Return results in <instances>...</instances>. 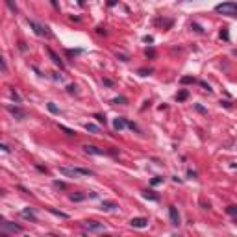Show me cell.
Instances as JSON below:
<instances>
[{
  "label": "cell",
  "mask_w": 237,
  "mask_h": 237,
  "mask_svg": "<svg viewBox=\"0 0 237 237\" xmlns=\"http://www.w3.org/2000/svg\"><path fill=\"white\" fill-rule=\"evenodd\" d=\"M59 172L65 174V176H93V171L89 169H78V167H59Z\"/></svg>",
  "instance_id": "6da1fadb"
},
{
  "label": "cell",
  "mask_w": 237,
  "mask_h": 237,
  "mask_svg": "<svg viewBox=\"0 0 237 237\" xmlns=\"http://www.w3.org/2000/svg\"><path fill=\"white\" fill-rule=\"evenodd\" d=\"M215 11L226 15V17H237V4L235 2H222L215 8Z\"/></svg>",
  "instance_id": "7a4b0ae2"
},
{
  "label": "cell",
  "mask_w": 237,
  "mask_h": 237,
  "mask_svg": "<svg viewBox=\"0 0 237 237\" xmlns=\"http://www.w3.org/2000/svg\"><path fill=\"white\" fill-rule=\"evenodd\" d=\"M82 226H83V230H89V232H104L106 230V226L97 220H83Z\"/></svg>",
  "instance_id": "3957f363"
},
{
  "label": "cell",
  "mask_w": 237,
  "mask_h": 237,
  "mask_svg": "<svg viewBox=\"0 0 237 237\" xmlns=\"http://www.w3.org/2000/svg\"><path fill=\"white\" fill-rule=\"evenodd\" d=\"M6 232H11V234H20L22 232V228H20L19 224H13V222H2V234H6Z\"/></svg>",
  "instance_id": "277c9868"
},
{
  "label": "cell",
  "mask_w": 237,
  "mask_h": 237,
  "mask_svg": "<svg viewBox=\"0 0 237 237\" xmlns=\"http://www.w3.org/2000/svg\"><path fill=\"white\" fill-rule=\"evenodd\" d=\"M8 111H9V113H11L15 118H19V120L26 118V111H22L19 106H8Z\"/></svg>",
  "instance_id": "5b68a950"
},
{
  "label": "cell",
  "mask_w": 237,
  "mask_h": 237,
  "mask_svg": "<svg viewBox=\"0 0 237 237\" xmlns=\"http://www.w3.org/2000/svg\"><path fill=\"white\" fill-rule=\"evenodd\" d=\"M30 22V26L34 28V32L37 34V35H50V32H48V28L46 26H39L37 22H34V20H28Z\"/></svg>",
  "instance_id": "8992f818"
},
{
  "label": "cell",
  "mask_w": 237,
  "mask_h": 237,
  "mask_svg": "<svg viewBox=\"0 0 237 237\" xmlns=\"http://www.w3.org/2000/svg\"><path fill=\"white\" fill-rule=\"evenodd\" d=\"M130 224H132L134 228H146V226H148V219H145V217H134L132 220H130Z\"/></svg>",
  "instance_id": "52a82bcc"
},
{
  "label": "cell",
  "mask_w": 237,
  "mask_h": 237,
  "mask_svg": "<svg viewBox=\"0 0 237 237\" xmlns=\"http://www.w3.org/2000/svg\"><path fill=\"white\" fill-rule=\"evenodd\" d=\"M83 150L87 154H91V156H102L104 154V150L98 148V146H95V145H83Z\"/></svg>",
  "instance_id": "ba28073f"
},
{
  "label": "cell",
  "mask_w": 237,
  "mask_h": 237,
  "mask_svg": "<svg viewBox=\"0 0 237 237\" xmlns=\"http://www.w3.org/2000/svg\"><path fill=\"white\" fill-rule=\"evenodd\" d=\"M169 217H171V222H172L174 226L180 224V213H178V209L174 206H169Z\"/></svg>",
  "instance_id": "9c48e42d"
},
{
  "label": "cell",
  "mask_w": 237,
  "mask_h": 237,
  "mask_svg": "<svg viewBox=\"0 0 237 237\" xmlns=\"http://www.w3.org/2000/svg\"><path fill=\"white\" fill-rule=\"evenodd\" d=\"M20 215H22L24 219H30V220H34V222L37 220V217H35V213H34V209H32V208H24V209L20 211Z\"/></svg>",
  "instance_id": "30bf717a"
},
{
  "label": "cell",
  "mask_w": 237,
  "mask_h": 237,
  "mask_svg": "<svg viewBox=\"0 0 237 237\" xmlns=\"http://www.w3.org/2000/svg\"><path fill=\"white\" fill-rule=\"evenodd\" d=\"M126 126H128V122H126L124 118H120V117H118V118H115V120H113V128H115L117 132H120V130H124Z\"/></svg>",
  "instance_id": "8fae6325"
},
{
  "label": "cell",
  "mask_w": 237,
  "mask_h": 237,
  "mask_svg": "<svg viewBox=\"0 0 237 237\" xmlns=\"http://www.w3.org/2000/svg\"><path fill=\"white\" fill-rule=\"evenodd\" d=\"M117 202H111V200H104L102 202V209H106V211H111V209H117Z\"/></svg>",
  "instance_id": "7c38bea8"
},
{
  "label": "cell",
  "mask_w": 237,
  "mask_h": 237,
  "mask_svg": "<svg viewBox=\"0 0 237 237\" xmlns=\"http://www.w3.org/2000/svg\"><path fill=\"white\" fill-rule=\"evenodd\" d=\"M48 56L52 58V61H54L56 65H59V69H63V61L59 59V56L56 54V52H54V50H52V48H48Z\"/></svg>",
  "instance_id": "4fadbf2b"
},
{
  "label": "cell",
  "mask_w": 237,
  "mask_h": 237,
  "mask_svg": "<svg viewBox=\"0 0 237 237\" xmlns=\"http://www.w3.org/2000/svg\"><path fill=\"white\" fill-rule=\"evenodd\" d=\"M71 200H72V202H82V200H85V198H87V195H83V193H74V195H71Z\"/></svg>",
  "instance_id": "5bb4252c"
},
{
  "label": "cell",
  "mask_w": 237,
  "mask_h": 237,
  "mask_svg": "<svg viewBox=\"0 0 237 237\" xmlns=\"http://www.w3.org/2000/svg\"><path fill=\"white\" fill-rule=\"evenodd\" d=\"M83 128H85L87 132H91V134H98V132H100L98 126H95V124H91V122H87V124H85Z\"/></svg>",
  "instance_id": "9a60e30c"
},
{
  "label": "cell",
  "mask_w": 237,
  "mask_h": 237,
  "mask_svg": "<svg viewBox=\"0 0 237 237\" xmlns=\"http://www.w3.org/2000/svg\"><path fill=\"white\" fill-rule=\"evenodd\" d=\"M143 197L146 198V200H154V202H158V200H159V197H158V195H154L152 191H145V193H143Z\"/></svg>",
  "instance_id": "2e32d148"
},
{
  "label": "cell",
  "mask_w": 237,
  "mask_h": 237,
  "mask_svg": "<svg viewBox=\"0 0 237 237\" xmlns=\"http://www.w3.org/2000/svg\"><path fill=\"white\" fill-rule=\"evenodd\" d=\"M187 97H189L187 89H182V91H180V93L176 95V100H180V102H183V100H187Z\"/></svg>",
  "instance_id": "e0dca14e"
},
{
  "label": "cell",
  "mask_w": 237,
  "mask_h": 237,
  "mask_svg": "<svg viewBox=\"0 0 237 237\" xmlns=\"http://www.w3.org/2000/svg\"><path fill=\"white\" fill-rule=\"evenodd\" d=\"M145 56H146V58H156V50H154V48H146V50H145Z\"/></svg>",
  "instance_id": "ac0fdd59"
},
{
  "label": "cell",
  "mask_w": 237,
  "mask_h": 237,
  "mask_svg": "<svg viewBox=\"0 0 237 237\" xmlns=\"http://www.w3.org/2000/svg\"><path fill=\"white\" fill-rule=\"evenodd\" d=\"M6 4H8V8H9L13 13H17V6H15V2H13V0H6Z\"/></svg>",
  "instance_id": "d6986e66"
},
{
  "label": "cell",
  "mask_w": 237,
  "mask_h": 237,
  "mask_svg": "<svg viewBox=\"0 0 237 237\" xmlns=\"http://www.w3.org/2000/svg\"><path fill=\"white\" fill-rule=\"evenodd\" d=\"M180 82H182V83H195L197 80L193 78V76H183V78L180 80Z\"/></svg>",
  "instance_id": "ffe728a7"
},
{
  "label": "cell",
  "mask_w": 237,
  "mask_h": 237,
  "mask_svg": "<svg viewBox=\"0 0 237 237\" xmlns=\"http://www.w3.org/2000/svg\"><path fill=\"white\" fill-rule=\"evenodd\" d=\"M113 104H128V98L126 97H117V98L113 100Z\"/></svg>",
  "instance_id": "44dd1931"
},
{
  "label": "cell",
  "mask_w": 237,
  "mask_h": 237,
  "mask_svg": "<svg viewBox=\"0 0 237 237\" xmlns=\"http://www.w3.org/2000/svg\"><path fill=\"white\" fill-rule=\"evenodd\" d=\"M59 130H63L67 135H74V132L71 130V128H67V126H63V124H59Z\"/></svg>",
  "instance_id": "7402d4cb"
},
{
  "label": "cell",
  "mask_w": 237,
  "mask_h": 237,
  "mask_svg": "<svg viewBox=\"0 0 237 237\" xmlns=\"http://www.w3.org/2000/svg\"><path fill=\"white\" fill-rule=\"evenodd\" d=\"M220 37H222L224 41L230 39V34H228V30H226V28H222V30H220Z\"/></svg>",
  "instance_id": "603a6c76"
},
{
  "label": "cell",
  "mask_w": 237,
  "mask_h": 237,
  "mask_svg": "<svg viewBox=\"0 0 237 237\" xmlns=\"http://www.w3.org/2000/svg\"><path fill=\"white\" fill-rule=\"evenodd\" d=\"M226 211H228L230 215H234V217H235V215H237V206H230V208H226Z\"/></svg>",
  "instance_id": "cb8c5ba5"
},
{
  "label": "cell",
  "mask_w": 237,
  "mask_h": 237,
  "mask_svg": "<svg viewBox=\"0 0 237 237\" xmlns=\"http://www.w3.org/2000/svg\"><path fill=\"white\" fill-rule=\"evenodd\" d=\"M152 185H159V183H163V178H159V176H156V178H152V182H150Z\"/></svg>",
  "instance_id": "d4e9b609"
},
{
  "label": "cell",
  "mask_w": 237,
  "mask_h": 237,
  "mask_svg": "<svg viewBox=\"0 0 237 237\" xmlns=\"http://www.w3.org/2000/svg\"><path fill=\"white\" fill-rule=\"evenodd\" d=\"M48 111H50V113H59V109L56 108V106H54V104H52V102L48 104Z\"/></svg>",
  "instance_id": "484cf974"
},
{
  "label": "cell",
  "mask_w": 237,
  "mask_h": 237,
  "mask_svg": "<svg viewBox=\"0 0 237 237\" xmlns=\"http://www.w3.org/2000/svg\"><path fill=\"white\" fill-rule=\"evenodd\" d=\"M191 28H193V30H195V32H198V34H204V30H202V28H200V26H198L197 22H193V24H191Z\"/></svg>",
  "instance_id": "4316f807"
},
{
  "label": "cell",
  "mask_w": 237,
  "mask_h": 237,
  "mask_svg": "<svg viewBox=\"0 0 237 237\" xmlns=\"http://www.w3.org/2000/svg\"><path fill=\"white\" fill-rule=\"evenodd\" d=\"M95 118L98 120L100 124H106V117H104V115H100V113H97V115H95Z\"/></svg>",
  "instance_id": "83f0119b"
},
{
  "label": "cell",
  "mask_w": 237,
  "mask_h": 237,
  "mask_svg": "<svg viewBox=\"0 0 237 237\" xmlns=\"http://www.w3.org/2000/svg\"><path fill=\"white\" fill-rule=\"evenodd\" d=\"M50 213H54V215H58V217L67 219V213H61V211H58V209H50Z\"/></svg>",
  "instance_id": "f1b7e54d"
},
{
  "label": "cell",
  "mask_w": 237,
  "mask_h": 237,
  "mask_svg": "<svg viewBox=\"0 0 237 237\" xmlns=\"http://www.w3.org/2000/svg\"><path fill=\"white\" fill-rule=\"evenodd\" d=\"M9 95H11V98L15 100L17 104H19V102H20V97H19V95H17V93H15V91H13V89H11V93H9Z\"/></svg>",
  "instance_id": "f546056e"
},
{
  "label": "cell",
  "mask_w": 237,
  "mask_h": 237,
  "mask_svg": "<svg viewBox=\"0 0 237 237\" xmlns=\"http://www.w3.org/2000/svg\"><path fill=\"white\" fill-rule=\"evenodd\" d=\"M150 72H152L150 69H148V71H146V69H139V74H141V76H148Z\"/></svg>",
  "instance_id": "4dcf8cb0"
},
{
  "label": "cell",
  "mask_w": 237,
  "mask_h": 237,
  "mask_svg": "<svg viewBox=\"0 0 237 237\" xmlns=\"http://www.w3.org/2000/svg\"><path fill=\"white\" fill-rule=\"evenodd\" d=\"M0 63H2V72H6V71H8V65H6V59H0Z\"/></svg>",
  "instance_id": "1f68e13d"
},
{
  "label": "cell",
  "mask_w": 237,
  "mask_h": 237,
  "mask_svg": "<svg viewBox=\"0 0 237 237\" xmlns=\"http://www.w3.org/2000/svg\"><path fill=\"white\" fill-rule=\"evenodd\" d=\"M54 185H56V187H61V189H65V182H54Z\"/></svg>",
  "instance_id": "d6a6232c"
},
{
  "label": "cell",
  "mask_w": 237,
  "mask_h": 237,
  "mask_svg": "<svg viewBox=\"0 0 237 237\" xmlns=\"http://www.w3.org/2000/svg\"><path fill=\"white\" fill-rule=\"evenodd\" d=\"M220 104H222V106H224V108H232V104H230V102H228V100H220Z\"/></svg>",
  "instance_id": "836d02e7"
},
{
  "label": "cell",
  "mask_w": 237,
  "mask_h": 237,
  "mask_svg": "<svg viewBox=\"0 0 237 237\" xmlns=\"http://www.w3.org/2000/svg\"><path fill=\"white\" fill-rule=\"evenodd\" d=\"M117 58L120 59V61H128V56H124V54H117Z\"/></svg>",
  "instance_id": "e575fe53"
},
{
  "label": "cell",
  "mask_w": 237,
  "mask_h": 237,
  "mask_svg": "<svg viewBox=\"0 0 237 237\" xmlns=\"http://www.w3.org/2000/svg\"><path fill=\"white\" fill-rule=\"evenodd\" d=\"M104 85H108V87H111V85H113V82H111V80H108V78H104Z\"/></svg>",
  "instance_id": "d590c367"
},
{
  "label": "cell",
  "mask_w": 237,
  "mask_h": 237,
  "mask_svg": "<svg viewBox=\"0 0 237 237\" xmlns=\"http://www.w3.org/2000/svg\"><path fill=\"white\" fill-rule=\"evenodd\" d=\"M195 108H197V111H200V113H206V109H204V108H202V106H200V104H197V106H195Z\"/></svg>",
  "instance_id": "8d00e7d4"
},
{
  "label": "cell",
  "mask_w": 237,
  "mask_h": 237,
  "mask_svg": "<svg viewBox=\"0 0 237 237\" xmlns=\"http://www.w3.org/2000/svg\"><path fill=\"white\" fill-rule=\"evenodd\" d=\"M187 176H189V178H197V172H195V171H189V172H187Z\"/></svg>",
  "instance_id": "74e56055"
},
{
  "label": "cell",
  "mask_w": 237,
  "mask_h": 237,
  "mask_svg": "<svg viewBox=\"0 0 237 237\" xmlns=\"http://www.w3.org/2000/svg\"><path fill=\"white\" fill-rule=\"evenodd\" d=\"M67 89H69V93H74V91H76V87H74V85H69Z\"/></svg>",
  "instance_id": "f35d334b"
},
{
  "label": "cell",
  "mask_w": 237,
  "mask_h": 237,
  "mask_svg": "<svg viewBox=\"0 0 237 237\" xmlns=\"http://www.w3.org/2000/svg\"><path fill=\"white\" fill-rule=\"evenodd\" d=\"M143 41H145V43H152V41H154V39H152L150 35H146V37H145V39H143Z\"/></svg>",
  "instance_id": "ab89813d"
},
{
  "label": "cell",
  "mask_w": 237,
  "mask_h": 237,
  "mask_svg": "<svg viewBox=\"0 0 237 237\" xmlns=\"http://www.w3.org/2000/svg\"><path fill=\"white\" fill-rule=\"evenodd\" d=\"M52 6H54V8L58 9V0H52Z\"/></svg>",
  "instance_id": "60d3db41"
}]
</instances>
